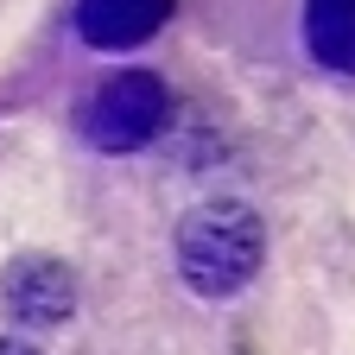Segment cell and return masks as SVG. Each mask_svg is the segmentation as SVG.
<instances>
[{"mask_svg": "<svg viewBox=\"0 0 355 355\" xmlns=\"http://www.w3.org/2000/svg\"><path fill=\"white\" fill-rule=\"evenodd\" d=\"M260 216L248 203H203L178 222V273L197 298H235L260 273Z\"/></svg>", "mask_w": 355, "mask_h": 355, "instance_id": "6da1fadb", "label": "cell"}, {"mask_svg": "<svg viewBox=\"0 0 355 355\" xmlns=\"http://www.w3.org/2000/svg\"><path fill=\"white\" fill-rule=\"evenodd\" d=\"M76 121H83L89 146H102V153H140V146L159 140L165 121H171V89L159 76H146V70H121V76H108L96 96L83 102Z\"/></svg>", "mask_w": 355, "mask_h": 355, "instance_id": "7a4b0ae2", "label": "cell"}, {"mask_svg": "<svg viewBox=\"0 0 355 355\" xmlns=\"http://www.w3.org/2000/svg\"><path fill=\"white\" fill-rule=\"evenodd\" d=\"M0 298L19 324H64L70 304H76V279L70 266H58L51 254H26L7 266V279H0Z\"/></svg>", "mask_w": 355, "mask_h": 355, "instance_id": "3957f363", "label": "cell"}, {"mask_svg": "<svg viewBox=\"0 0 355 355\" xmlns=\"http://www.w3.org/2000/svg\"><path fill=\"white\" fill-rule=\"evenodd\" d=\"M304 38L318 64L355 76V0H304Z\"/></svg>", "mask_w": 355, "mask_h": 355, "instance_id": "5b68a950", "label": "cell"}, {"mask_svg": "<svg viewBox=\"0 0 355 355\" xmlns=\"http://www.w3.org/2000/svg\"><path fill=\"white\" fill-rule=\"evenodd\" d=\"M0 355H32V349L26 343H0Z\"/></svg>", "mask_w": 355, "mask_h": 355, "instance_id": "8992f818", "label": "cell"}, {"mask_svg": "<svg viewBox=\"0 0 355 355\" xmlns=\"http://www.w3.org/2000/svg\"><path fill=\"white\" fill-rule=\"evenodd\" d=\"M165 19H171V0H76V32L96 44V51L140 44Z\"/></svg>", "mask_w": 355, "mask_h": 355, "instance_id": "277c9868", "label": "cell"}]
</instances>
